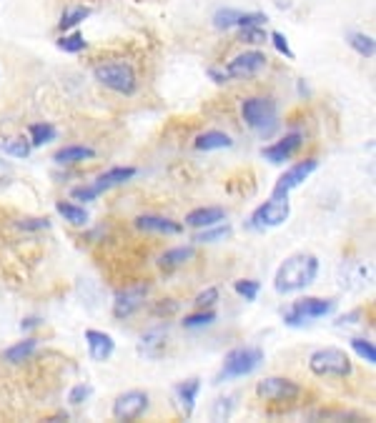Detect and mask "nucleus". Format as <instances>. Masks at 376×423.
Segmentation results:
<instances>
[{"instance_id": "1", "label": "nucleus", "mask_w": 376, "mask_h": 423, "mask_svg": "<svg viewBox=\"0 0 376 423\" xmlns=\"http://www.w3.org/2000/svg\"><path fill=\"white\" fill-rule=\"evenodd\" d=\"M319 275V258L313 253H294L279 266L274 275V288L281 296L299 293L306 286H311Z\"/></svg>"}, {"instance_id": "2", "label": "nucleus", "mask_w": 376, "mask_h": 423, "mask_svg": "<svg viewBox=\"0 0 376 423\" xmlns=\"http://www.w3.org/2000/svg\"><path fill=\"white\" fill-rule=\"evenodd\" d=\"M261 363H263V351L256 349V346H241V349L228 351L226 360H223V366L213 384H226V381H234V378L251 376Z\"/></svg>"}, {"instance_id": "3", "label": "nucleus", "mask_w": 376, "mask_h": 423, "mask_svg": "<svg viewBox=\"0 0 376 423\" xmlns=\"http://www.w3.org/2000/svg\"><path fill=\"white\" fill-rule=\"evenodd\" d=\"M241 115H244L246 126L263 138L271 136L279 128V110H276V103L271 98H249V100H244Z\"/></svg>"}, {"instance_id": "4", "label": "nucleus", "mask_w": 376, "mask_h": 423, "mask_svg": "<svg viewBox=\"0 0 376 423\" xmlns=\"http://www.w3.org/2000/svg\"><path fill=\"white\" fill-rule=\"evenodd\" d=\"M334 311H337V301H334V298L308 296V298H301V301H294V306L284 313V323L291 328H301L306 326V323H311V320L331 315Z\"/></svg>"}, {"instance_id": "5", "label": "nucleus", "mask_w": 376, "mask_h": 423, "mask_svg": "<svg viewBox=\"0 0 376 423\" xmlns=\"http://www.w3.org/2000/svg\"><path fill=\"white\" fill-rule=\"evenodd\" d=\"M308 368L319 378H346L351 376V358L341 349H319L308 356Z\"/></svg>"}, {"instance_id": "6", "label": "nucleus", "mask_w": 376, "mask_h": 423, "mask_svg": "<svg viewBox=\"0 0 376 423\" xmlns=\"http://www.w3.org/2000/svg\"><path fill=\"white\" fill-rule=\"evenodd\" d=\"M291 216V203L289 195H271L266 203L256 208L249 218V228L253 230H266V228H279L289 221Z\"/></svg>"}, {"instance_id": "7", "label": "nucleus", "mask_w": 376, "mask_h": 423, "mask_svg": "<svg viewBox=\"0 0 376 423\" xmlns=\"http://www.w3.org/2000/svg\"><path fill=\"white\" fill-rule=\"evenodd\" d=\"M93 75H96V80L101 86L111 88V91L115 93H123V96H131V93L136 91V73H133L131 65L120 63V60L96 65Z\"/></svg>"}, {"instance_id": "8", "label": "nucleus", "mask_w": 376, "mask_h": 423, "mask_svg": "<svg viewBox=\"0 0 376 423\" xmlns=\"http://www.w3.org/2000/svg\"><path fill=\"white\" fill-rule=\"evenodd\" d=\"M299 393H301V389L294 381L281 376H268L258 381L256 386V396L261 401H294L299 398Z\"/></svg>"}, {"instance_id": "9", "label": "nucleus", "mask_w": 376, "mask_h": 423, "mask_svg": "<svg viewBox=\"0 0 376 423\" xmlns=\"http://www.w3.org/2000/svg\"><path fill=\"white\" fill-rule=\"evenodd\" d=\"M146 408H149V393L146 391H128V393H120L113 401V418L136 421L146 413Z\"/></svg>"}, {"instance_id": "10", "label": "nucleus", "mask_w": 376, "mask_h": 423, "mask_svg": "<svg viewBox=\"0 0 376 423\" xmlns=\"http://www.w3.org/2000/svg\"><path fill=\"white\" fill-rule=\"evenodd\" d=\"M316 168H319V160L316 158H306V160H301V163H296V166H291L289 171L276 181L274 195H289L291 190L299 188V186H301L303 181L316 171Z\"/></svg>"}, {"instance_id": "11", "label": "nucleus", "mask_w": 376, "mask_h": 423, "mask_svg": "<svg viewBox=\"0 0 376 423\" xmlns=\"http://www.w3.org/2000/svg\"><path fill=\"white\" fill-rule=\"evenodd\" d=\"M266 23V15L263 13H241L234 8H221V11L213 13V25L218 30L228 28H249V25H263Z\"/></svg>"}, {"instance_id": "12", "label": "nucleus", "mask_w": 376, "mask_h": 423, "mask_svg": "<svg viewBox=\"0 0 376 423\" xmlns=\"http://www.w3.org/2000/svg\"><path fill=\"white\" fill-rule=\"evenodd\" d=\"M146 296H149V286H131V288H125V291H118L113 301V315L115 318H128V315H133L143 306Z\"/></svg>"}, {"instance_id": "13", "label": "nucleus", "mask_w": 376, "mask_h": 423, "mask_svg": "<svg viewBox=\"0 0 376 423\" xmlns=\"http://www.w3.org/2000/svg\"><path fill=\"white\" fill-rule=\"evenodd\" d=\"M266 65V56L258 51H246L241 56H236L226 68L228 78H249V75H256L258 70Z\"/></svg>"}, {"instance_id": "14", "label": "nucleus", "mask_w": 376, "mask_h": 423, "mask_svg": "<svg viewBox=\"0 0 376 423\" xmlns=\"http://www.w3.org/2000/svg\"><path fill=\"white\" fill-rule=\"evenodd\" d=\"M369 278H371L369 268H366L364 263H359V261H344V263L339 266V286H341L344 291L364 288L366 283H369Z\"/></svg>"}, {"instance_id": "15", "label": "nucleus", "mask_w": 376, "mask_h": 423, "mask_svg": "<svg viewBox=\"0 0 376 423\" xmlns=\"http://www.w3.org/2000/svg\"><path fill=\"white\" fill-rule=\"evenodd\" d=\"M299 148H301V133H289V136H286L284 141H279V143L261 148V155L268 160V163H276V166H279V163H286Z\"/></svg>"}, {"instance_id": "16", "label": "nucleus", "mask_w": 376, "mask_h": 423, "mask_svg": "<svg viewBox=\"0 0 376 423\" xmlns=\"http://www.w3.org/2000/svg\"><path fill=\"white\" fill-rule=\"evenodd\" d=\"M86 344H88V353H91V360L96 363H103L108 360L115 351V341L108 336V333L96 331V328H88L86 331Z\"/></svg>"}, {"instance_id": "17", "label": "nucleus", "mask_w": 376, "mask_h": 423, "mask_svg": "<svg viewBox=\"0 0 376 423\" xmlns=\"http://www.w3.org/2000/svg\"><path fill=\"white\" fill-rule=\"evenodd\" d=\"M221 221H226V208L221 206H203V208H196L186 216V226L191 228L201 230V228H208V226H218Z\"/></svg>"}, {"instance_id": "18", "label": "nucleus", "mask_w": 376, "mask_h": 423, "mask_svg": "<svg viewBox=\"0 0 376 423\" xmlns=\"http://www.w3.org/2000/svg\"><path fill=\"white\" fill-rule=\"evenodd\" d=\"M136 173L138 171L133 166H115V168H111V171L103 173V176H98V181L93 183V190L101 195V193H106V190L115 188V186H123L125 181H131Z\"/></svg>"}, {"instance_id": "19", "label": "nucleus", "mask_w": 376, "mask_h": 423, "mask_svg": "<svg viewBox=\"0 0 376 423\" xmlns=\"http://www.w3.org/2000/svg\"><path fill=\"white\" fill-rule=\"evenodd\" d=\"M136 228L146 233H163V235H178L183 233V226L163 216H141L136 218Z\"/></svg>"}, {"instance_id": "20", "label": "nucleus", "mask_w": 376, "mask_h": 423, "mask_svg": "<svg viewBox=\"0 0 376 423\" xmlns=\"http://www.w3.org/2000/svg\"><path fill=\"white\" fill-rule=\"evenodd\" d=\"M176 393V401H178V408H181L183 416H194V408H196V398L201 393V381L199 378H188L183 384H178L173 389Z\"/></svg>"}, {"instance_id": "21", "label": "nucleus", "mask_w": 376, "mask_h": 423, "mask_svg": "<svg viewBox=\"0 0 376 423\" xmlns=\"http://www.w3.org/2000/svg\"><path fill=\"white\" fill-rule=\"evenodd\" d=\"M165 336H168L165 328H153V331L143 333L141 344H138L141 356H146V358H158L165 349Z\"/></svg>"}, {"instance_id": "22", "label": "nucleus", "mask_w": 376, "mask_h": 423, "mask_svg": "<svg viewBox=\"0 0 376 423\" xmlns=\"http://www.w3.org/2000/svg\"><path fill=\"white\" fill-rule=\"evenodd\" d=\"M231 136L228 133H221V131H206L201 133L199 138H196V150H221V148H231Z\"/></svg>"}, {"instance_id": "23", "label": "nucleus", "mask_w": 376, "mask_h": 423, "mask_svg": "<svg viewBox=\"0 0 376 423\" xmlns=\"http://www.w3.org/2000/svg\"><path fill=\"white\" fill-rule=\"evenodd\" d=\"M88 158H96V150L88 148V145H65L61 148L53 160L61 163V166H68V163H80V160H88Z\"/></svg>"}, {"instance_id": "24", "label": "nucleus", "mask_w": 376, "mask_h": 423, "mask_svg": "<svg viewBox=\"0 0 376 423\" xmlns=\"http://www.w3.org/2000/svg\"><path fill=\"white\" fill-rule=\"evenodd\" d=\"M35 349H38V338L18 341L15 346H11V349L3 351V360H8V363H23V360H28L30 356L35 353Z\"/></svg>"}, {"instance_id": "25", "label": "nucleus", "mask_w": 376, "mask_h": 423, "mask_svg": "<svg viewBox=\"0 0 376 423\" xmlns=\"http://www.w3.org/2000/svg\"><path fill=\"white\" fill-rule=\"evenodd\" d=\"M194 246H181V248H171V251H165L163 256H161L158 263L163 266V268H178V266L188 263L191 258H194Z\"/></svg>"}, {"instance_id": "26", "label": "nucleus", "mask_w": 376, "mask_h": 423, "mask_svg": "<svg viewBox=\"0 0 376 423\" xmlns=\"http://www.w3.org/2000/svg\"><path fill=\"white\" fill-rule=\"evenodd\" d=\"M30 133V145L33 148H40V145L51 143V141H56L58 131L51 126V123H33V126L28 128Z\"/></svg>"}, {"instance_id": "27", "label": "nucleus", "mask_w": 376, "mask_h": 423, "mask_svg": "<svg viewBox=\"0 0 376 423\" xmlns=\"http://www.w3.org/2000/svg\"><path fill=\"white\" fill-rule=\"evenodd\" d=\"M346 43L353 48V51L359 53L361 58H374L376 43H374V38H371V35H366V33H349L346 35Z\"/></svg>"}, {"instance_id": "28", "label": "nucleus", "mask_w": 376, "mask_h": 423, "mask_svg": "<svg viewBox=\"0 0 376 423\" xmlns=\"http://www.w3.org/2000/svg\"><path fill=\"white\" fill-rule=\"evenodd\" d=\"M56 211L73 226H86L88 223V211L86 208L75 206V203H65V200H61V203L56 206Z\"/></svg>"}, {"instance_id": "29", "label": "nucleus", "mask_w": 376, "mask_h": 423, "mask_svg": "<svg viewBox=\"0 0 376 423\" xmlns=\"http://www.w3.org/2000/svg\"><path fill=\"white\" fill-rule=\"evenodd\" d=\"M88 15H91V8H88V6H73V8H68V11L63 13L61 23H58V28H61V30L75 28V25L83 23V20H86Z\"/></svg>"}, {"instance_id": "30", "label": "nucleus", "mask_w": 376, "mask_h": 423, "mask_svg": "<svg viewBox=\"0 0 376 423\" xmlns=\"http://www.w3.org/2000/svg\"><path fill=\"white\" fill-rule=\"evenodd\" d=\"M213 320H216V313L211 308H201L199 313H191L183 318V328H203L211 326Z\"/></svg>"}, {"instance_id": "31", "label": "nucleus", "mask_w": 376, "mask_h": 423, "mask_svg": "<svg viewBox=\"0 0 376 423\" xmlns=\"http://www.w3.org/2000/svg\"><path fill=\"white\" fill-rule=\"evenodd\" d=\"M351 349L356 351V356L364 358L366 363H371V366L376 363V349L369 338H351Z\"/></svg>"}, {"instance_id": "32", "label": "nucleus", "mask_w": 376, "mask_h": 423, "mask_svg": "<svg viewBox=\"0 0 376 423\" xmlns=\"http://www.w3.org/2000/svg\"><path fill=\"white\" fill-rule=\"evenodd\" d=\"M231 235V228L228 226H218V228H213V226H208V228H201V233L196 235V240L199 243H216V240H223Z\"/></svg>"}, {"instance_id": "33", "label": "nucleus", "mask_w": 376, "mask_h": 423, "mask_svg": "<svg viewBox=\"0 0 376 423\" xmlns=\"http://www.w3.org/2000/svg\"><path fill=\"white\" fill-rule=\"evenodd\" d=\"M30 148H33V145H30L25 138H13V141H8V143L3 145L6 155H13V158H28Z\"/></svg>"}, {"instance_id": "34", "label": "nucleus", "mask_w": 376, "mask_h": 423, "mask_svg": "<svg viewBox=\"0 0 376 423\" xmlns=\"http://www.w3.org/2000/svg\"><path fill=\"white\" fill-rule=\"evenodd\" d=\"M58 48L65 51V53H80L83 48H86V38L75 30V33H70V35H63V38L58 40Z\"/></svg>"}, {"instance_id": "35", "label": "nucleus", "mask_w": 376, "mask_h": 423, "mask_svg": "<svg viewBox=\"0 0 376 423\" xmlns=\"http://www.w3.org/2000/svg\"><path fill=\"white\" fill-rule=\"evenodd\" d=\"M234 291L239 293L241 298H246V301H256L258 291H261V283H258V280L241 278V280H236V283H234Z\"/></svg>"}, {"instance_id": "36", "label": "nucleus", "mask_w": 376, "mask_h": 423, "mask_svg": "<svg viewBox=\"0 0 376 423\" xmlns=\"http://www.w3.org/2000/svg\"><path fill=\"white\" fill-rule=\"evenodd\" d=\"M93 396V386H88V384H78V386H73L70 389V393H68V401L73 403V406H83L88 398Z\"/></svg>"}, {"instance_id": "37", "label": "nucleus", "mask_w": 376, "mask_h": 423, "mask_svg": "<svg viewBox=\"0 0 376 423\" xmlns=\"http://www.w3.org/2000/svg\"><path fill=\"white\" fill-rule=\"evenodd\" d=\"M268 40H271V46H274L276 51L281 53V56L289 58V60H294V58H296V53L291 51L289 40H286V35H284V33H279V30H274V33L268 35Z\"/></svg>"}, {"instance_id": "38", "label": "nucleus", "mask_w": 376, "mask_h": 423, "mask_svg": "<svg viewBox=\"0 0 376 423\" xmlns=\"http://www.w3.org/2000/svg\"><path fill=\"white\" fill-rule=\"evenodd\" d=\"M241 40H244V43H253V46H258V43H266L268 35L263 33L261 25H249V28H241Z\"/></svg>"}, {"instance_id": "39", "label": "nucleus", "mask_w": 376, "mask_h": 423, "mask_svg": "<svg viewBox=\"0 0 376 423\" xmlns=\"http://www.w3.org/2000/svg\"><path fill=\"white\" fill-rule=\"evenodd\" d=\"M216 301H218V288L211 286V288H206V291H201L199 296H196L194 304L199 306V308H211Z\"/></svg>"}, {"instance_id": "40", "label": "nucleus", "mask_w": 376, "mask_h": 423, "mask_svg": "<svg viewBox=\"0 0 376 423\" xmlns=\"http://www.w3.org/2000/svg\"><path fill=\"white\" fill-rule=\"evenodd\" d=\"M231 411H234V398H218L216 406H213V418L216 421H226L231 416Z\"/></svg>"}, {"instance_id": "41", "label": "nucleus", "mask_w": 376, "mask_h": 423, "mask_svg": "<svg viewBox=\"0 0 376 423\" xmlns=\"http://www.w3.org/2000/svg\"><path fill=\"white\" fill-rule=\"evenodd\" d=\"M23 230H43V228H51V221L48 218H25L23 223H20Z\"/></svg>"}, {"instance_id": "42", "label": "nucleus", "mask_w": 376, "mask_h": 423, "mask_svg": "<svg viewBox=\"0 0 376 423\" xmlns=\"http://www.w3.org/2000/svg\"><path fill=\"white\" fill-rule=\"evenodd\" d=\"M70 195H73L75 200H96L98 198V193L93 190V186H80V188H73L70 190Z\"/></svg>"}, {"instance_id": "43", "label": "nucleus", "mask_w": 376, "mask_h": 423, "mask_svg": "<svg viewBox=\"0 0 376 423\" xmlns=\"http://www.w3.org/2000/svg\"><path fill=\"white\" fill-rule=\"evenodd\" d=\"M361 311H351L349 315H341V318L337 320L339 328H351V326H361Z\"/></svg>"}, {"instance_id": "44", "label": "nucleus", "mask_w": 376, "mask_h": 423, "mask_svg": "<svg viewBox=\"0 0 376 423\" xmlns=\"http://www.w3.org/2000/svg\"><path fill=\"white\" fill-rule=\"evenodd\" d=\"M38 326H40V318H35V315H30V318H25L23 323H20L23 331H30V328H38Z\"/></svg>"}, {"instance_id": "45", "label": "nucleus", "mask_w": 376, "mask_h": 423, "mask_svg": "<svg viewBox=\"0 0 376 423\" xmlns=\"http://www.w3.org/2000/svg\"><path fill=\"white\" fill-rule=\"evenodd\" d=\"M208 75H211V78H213V80H216V83H226V80H228L226 70H223V73H221V70L211 68V70H208Z\"/></svg>"}, {"instance_id": "46", "label": "nucleus", "mask_w": 376, "mask_h": 423, "mask_svg": "<svg viewBox=\"0 0 376 423\" xmlns=\"http://www.w3.org/2000/svg\"><path fill=\"white\" fill-rule=\"evenodd\" d=\"M11 173V166H8L6 160H0V178H6Z\"/></svg>"}]
</instances>
